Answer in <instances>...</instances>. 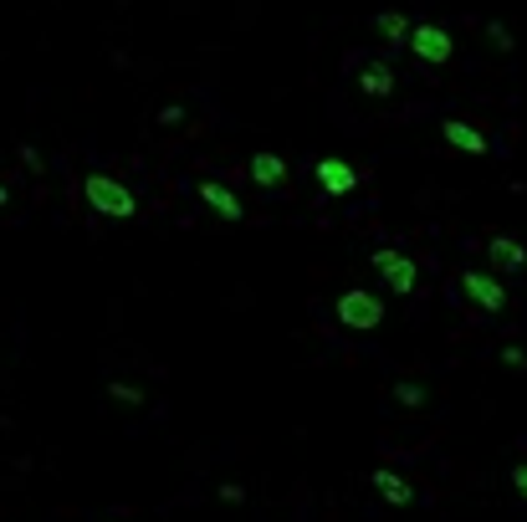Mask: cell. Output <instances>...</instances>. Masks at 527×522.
Segmentation results:
<instances>
[{
	"mask_svg": "<svg viewBox=\"0 0 527 522\" xmlns=\"http://www.w3.org/2000/svg\"><path fill=\"white\" fill-rule=\"evenodd\" d=\"M6 205H11V185H6V180H0V210H6Z\"/></svg>",
	"mask_w": 527,
	"mask_h": 522,
	"instance_id": "cell-21",
	"label": "cell"
},
{
	"mask_svg": "<svg viewBox=\"0 0 527 522\" xmlns=\"http://www.w3.org/2000/svg\"><path fill=\"white\" fill-rule=\"evenodd\" d=\"M82 200H87L93 215H103V221H134L139 215V195L123 180H113V174H103V169L82 174Z\"/></svg>",
	"mask_w": 527,
	"mask_h": 522,
	"instance_id": "cell-1",
	"label": "cell"
},
{
	"mask_svg": "<svg viewBox=\"0 0 527 522\" xmlns=\"http://www.w3.org/2000/svg\"><path fill=\"white\" fill-rule=\"evenodd\" d=\"M502 364L507 369H527V348L522 343H502Z\"/></svg>",
	"mask_w": 527,
	"mask_h": 522,
	"instance_id": "cell-16",
	"label": "cell"
},
{
	"mask_svg": "<svg viewBox=\"0 0 527 522\" xmlns=\"http://www.w3.org/2000/svg\"><path fill=\"white\" fill-rule=\"evenodd\" d=\"M405 47H410V57L425 62V67H446V62L456 57V36H451L441 21H415L410 36H405Z\"/></svg>",
	"mask_w": 527,
	"mask_h": 522,
	"instance_id": "cell-4",
	"label": "cell"
},
{
	"mask_svg": "<svg viewBox=\"0 0 527 522\" xmlns=\"http://www.w3.org/2000/svg\"><path fill=\"white\" fill-rule=\"evenodd\" d=\"M487 261H492V272H527V246L512 241V236H492L487 241Z\"/></svg>",
	"mask_w": 527,
	"mask_h": 522,
	"instance_id": "cell-12",
	"label": "cell"
},
{
	"mask_svg": "<svg viewBox=\"0 0 527 522\" xmlns=\"http://www.w3.org/2000/svg\"><path fill=\"white\" fill-rule=\"evenodd\" d=\"M461 297L471 302V308H481V313H507V287H502V277L492 272V267H466L461 272Z\"/></svg>",
	"mask_w": 527,
	"mask_h": 522,
	"instance_id": "cell-5",
	"label": "cell"
},
{
	"mask_svg": "<svg viewBox=\"0 0 527 522\" xmlns=\"http://www.w3.org/2000/svg\"><path fill=\"white\" fill-rule=\"evenodd\" d=\"M384 313H389V302H384L379 292H369V287H343V292L333 297V318H338L348 333H374V328L384 323Z\"/></svg>",
	"mask_w": 527,
	"mask_h": 522,
	"instance_id": "cell-2",
	"label": "cell"
},
{
	"mask_svg": "<svg viewBox=\"0 0 527 522\" xmlns=\"http://www.w3.org/2000/svg\"><path fill=\"white\" fill-rule=\"evenodd\" d=\"M113 522H118V517H113Z\"/></svg>",
	"mask_w": 527,
	"mask_h": 522,
	"instance_id": "cell-22",
	"label": "cell"
},
{
	"mask_svg": "<svg viewBox=\"0 0 527 522\" xmlns=\"http://www.w3.org/2000/svg\"><path fill=\"white\" fill-rule=\"evenodd\" d=\"M195 195H200V205L215 215V221H226V226H241L246 221V205H241V195L226 180H200Z\"/></svg>",
	"mask_w": 527,
	"mask_h": 522,
	"instance_id": "cell-7",
	"label": "cell"
},
{
	"mask_svg": "<svg viewBox=\"0 0 527 522\" xmlns=\"http://www.w3.org/2000/svg\"><path fill=\"white\" fill-rule=\"evenodd\" d=\"M369 267L384 282V292H394V297H415L420 292V261L410 251H400V246H379L369 256Z\"/></svg>",
	"mask_w": 527,
	"mask_h": 522,
	"instance_id": "cell-3",
	"label": "cell"
},
{
	"mask_svg": "<svg viewBox=\"0 0 527 522\" xmlns=\"http://www.w3.org/2000/svg\"><path fill=\"white\" fill-rule=\"evenodd\" d=\"M246 180H251L256 190H282V185L292 180V164H287L277 149H256V154L246 159Z\"/></svg>",
	"mask_w": 527,
	"mask_h": 522,
	"instance_id": "cell-8",
	"label": "cell"
},
{
	"mask_svg": "<svg viewBox=\"0 0 527 522\" xmlns=\"http://www.w3.org/2000/svg\"><path fill=\"white\" fill-rule=\"evenodd\" d=\"M369 487H374L389 507H415V487H410L394 466H374V471H369Z\"/></svg>",
	"mask_w": 527,
	"mask_h": 522,
	"instance_id": "cell-10",
	"label": "cell"
},
{
	"mask_svg": "<svg viewBox=\"0 0 527 522\" xmlns=\"http://www.w3.org/2000/svg\"><path fill=\"white\" fill-rule=\"evenodd\" d=\"M425 400H430V389L420 379H400V384H394V405H400V410H425Z\"/></svg>",
	"mask_w": 527,
	"mask_h": 522,
	"instance_id": "cell-14",
	"label": "cell"
},
{
	"mask_svg": "<svg viewBox=\"0 0 527 522\" xmlns=\"http://www.w3.org/2000/svg\"><path fill=\"white\" fill-rule=\"evenodd\" d=\"M359 93H364V98H374V103L394 98V67H389L384 57H369V62L359 67Z\"/></svg>",
	"mask_w": 527,
	"mask_h": 522,
	"instance_id": "cell-11",
	"label": "cell"
},
{
	"mask_svg": "<svg viewBox=\"0 0 527 522\" xmlns=\"http://www.w3.org/2000/svg\"><path fill=\"white\" fill-rule=\"evenodd\" d=\"M159 123H169V128H174V123H185V108H180V103H169V108L159 113Z\"/></svg>",
	"mask_w": 527,
	"mask_h": 522,
	"instance_id": "cell-20",
	"label": "cell"
},
{
	"mask_svg": "<svg viewBox=\"0 0 527 522\" xmlns=\"http://www.w3.org/2000/svg\"><path fill=\"white\" fill-rule=\"evenodd\" d=\"M410 26H415V21H410L405 11H379V16H374V31H379V41H389V47H400V41L410 36Z\"/></svg>",
	"mask_w": 527,
	"mask_h": 522,
	"instance_id": "cell-13",
	"label": "cell"
},
{
	"mask_svg": "<svg viewBox=\"0 0 527 522\" xmlns=\"http://www.w3.org/2000/svg\"><path fill=\"white\" fill-rule=\"evenodd\" d=\"M108 400H113V405H128V410H139V405H144V389H139L134 379H113V384H108Z\"/></svg>",
	"mask_w": 527,
	"mask_h": 522,
	"instance_id": "cell-15",
	"label": "cell"
},
{
	"mask_svg": "<svg viewBox=\"0 0 527 522\" xmlns=\"http://www.w3.org/2000/svg\"><path fill=\"white\" fill-rule=\"evenodd\" d=\"M313 180H318L323 195L343 200V195H354V190H359V164H354V159H343V154H323V159H313Z\"/></svg>",
	"mask_w": 527,
	"mask_h": 522,
	"instance_id": "cell-6",
	"label": "cell"
},
{
	"mask_svg": "<svg viewBox=\"0 0 527 522\" xmlns=\"http://www.w3.org/2000/svg\"><path fill=\"white\" fill-rule=\"evenodd\" d=\"M215 497H221L226 507H241V502H246V492H241L236 482H221V492H215Z\"/></svg>",
	"mask_w": 527,
	"mask_h": 522,
	"instance_id": "cell-18",
	"label": "cell"
},
{
	"mask_svg": "<svg viewBox=\"0 0 527 522\" xmlns=\"http://www.w3.org/2000/svg\"><path fill=\"white\" fill-rule=\"evenodd\" d=\"M441 139H446L456 154H466V159H487V154H492V139L481 134L476 123H466V118H441Z\"/></svg>",
	"mask_w": 527,
	"mask_h": 522,
	"instance_id": "cell-9",
	"label": "cell"
},
{
	"mask_svg": "<svg viewBox=\"0 0 527 522\" xmlns=\"http://www.w3.org/2000/svg\"><path fill=\"white\" fill-rule=\"evenodd\" d=\"M487 41H492L497 52H507V47H512V31H507L502 21H492V26H487Z\"/></svg>",
	"mask_w": 527,
	"mask_h": 522,
	"instance_id": "cell-17",
	"label": "cell"
},
{
	"mask_svg": "<svg viewBox=\"0 0 527 522\" xmlns=\"http://www.w3.org/2000/svg\"><path fill=\"white\" fill-rule=\"evenodd\" d=\"M512 492L527 502V461H522V466H512Z\"/></svg>",
	"mask_w": 527,
	"mask_h": 522,
	"instance_id": "cell-19",
	"label": "cell"
}]
</instances>
